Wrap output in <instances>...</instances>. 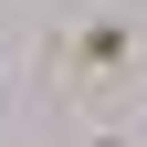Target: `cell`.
<instances>
[{
	"mask_svg": "<svg viewBox=\"0 0 147 147\" xmlns=\"http://www.w3.org/2000/svg\"><path fill=\"white\" fill-rule=\"evenodd\" d=\"M53 63H63L74 84H116V74L137 63V21H126V11H95V21H74L63 42H53Z\"/></svg>",
	"mask_w": 147,
	"mask_h": 147,
	"instance_id": "cell-1",
	"label": "cell"
}]
</instances>
